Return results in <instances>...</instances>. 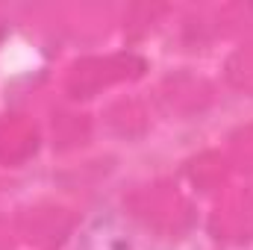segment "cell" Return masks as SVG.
<instances>
[{"label": "cell", "instance_id": "6da1fadb", "mask_svg": "<svg viewBox=\"0 0 253 250\" xmlns=\"http://www.w3.org/2000/svg\"><path fill=\"white\" fill-rule=\"evenodd\" d=\"M77 250H132V242L126 239V233L115 230L109 221H100L83 236Z\"/></svg>", "mask_w": 253, "mask_h": 250}]
</instances>
